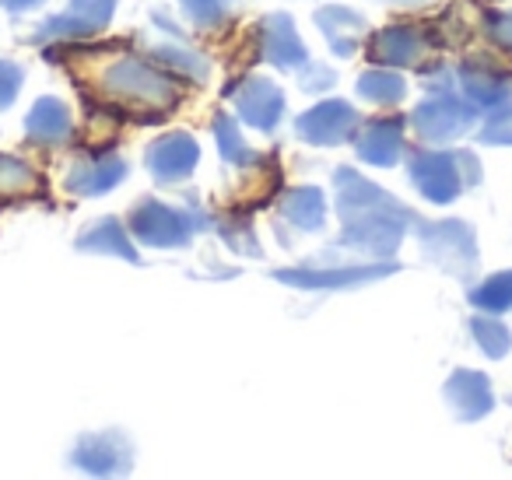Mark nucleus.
I'll return each mask as SVG.
<instances>
[{
  "instance_id": "obj_1",
  "label": "nucleus",
  "mask_w": 512,
  "mask_h": 480,
  "mask_svg": "<svg viewBox=\"0 0 512 480\" xmlns=\"http://www.w3.org/2000/svg\"><path fill=\"white\" fill-rule=\"evenodd\" d=\"M99 88L106 102H120V106L148 109L151 120L172 113L183 99L176 74L158 67L151 57H137V53H123L116 57L106 71L99 74Z\"/></svg>"
},
{
  "instance_id": "obj_2",
  "label": "nucleus",
  "mask_w": 512,
  "mask_h": 480,
  "mask_svg": "<svg viewBox=\"0 0 512 480\" xmlns=\"http://www.w3.org/2000/svg\"><path fill=\"white\" fill-rule=\"evenodd\" d=\"M120 0H71L60 15L39 22V29L29 36V43H81L109 29Z\"/></svg>"
},
{
  "instance_id": "obj_3",
  "label": "nucleus",
  "mask_w": 512,
  "mask_h": 480,
  "mask_svg": "<svg viewBox=\"0 0 512 480\" xmlns=\"http://www.w3.org/2000/svg\"><path fill=\"white\" fill-rule=\"evenodd\" d=\"M228 99H232L239 123L260 130V134H271V130H278V123L285 120V92H281L278 81H271V78L246 74V78L228 88Z\"/></svg>"
},
{
  "instance_id": "obj_4",
  "label": "nucleus",
  "mask_w": 512,
  "mask_h": 480,
  "mask_svg": "<svg viewBox=\"0 0 512 480\" xmlns=\"http://www.w3.org/2000/svg\"><path fill=\"white\" fill-rule=\"evenodd\" d=\"M358 127H362L358 109L344 99H323L295 120L299 141L316 144V148H334V144L351 141L358 134Z\"/></svg>"
},
{
  "instance_id": "obj_5",
  "label": "nucleus",
  "mask_w": 512,
  "mask_h": 480,
  "mask_svg": "<svg viewBox=\"0 0 512 480\" xmlns=\"http://www.w3.org/2000/svg\"><path fill=\"white\" fill-rule=\"evenodd\" d=\"M470 120H474V106L463 102L460 95H453V92H435L432 99L421 102L411 116L421 141H435V144L460 137L463 130L470 127Z\"/></svg>"
},
{
  "instance_id": "obj_6",
  "label": "nucleus",
  "mask_w": 512,
  "mask_h": 480,
  "mask_svg": "<svg viewBox=\"0 0 512 480\" xmlns=\"http://www.w3.org/2000/svg\"><path fill=\"white\" fill-rule=\"evenodd\" d=\"M432 50V32L425 25H414V22H397V25H386L372 36L369 43V57L372 64L379 67H414L425 53Z\"/></svg>"
},
{
  "instance_id": "obj_7",
  "label": "nucleus",
  "mask_w": 512,
  "mask_h": 480,
  "mask_svg": "<svg viewBox=\"0 0 512 480\" xmlns=\"http://www.w3.org/2000/svg\"><path fill=\"white\" fill-rule=\"evenodd\" d=\"M256 50H260V60H267L278 71H299V67L309 64L306 43H302L292 15H285V11L267 15L260 22V29H256Z\"/></svg>"
},
{
  "instance_id": "obj_8",
  "label": "nucleus",
  "mask_w": 512,
  "mask_h": 480,
  "mask_svg": "<svg viewBox=\"0 0 512 480\" xmlns=\"http://www.w3.org/2000/svg\"><path fill=\"white\" fill-rule=\"evenodd\" d=\"M155 29L165 32V39H158V43L148 46V53L144 57H151L158 67H165V71H172L176 78H186V81H207V74H211V64H207V57L197 50L193 43H186V36L179 29H172L169 18H162L155 11Z\"/></svg>"
},
{
  "instance_id": "obj_9",
  "label": "nucleus",
  "mask_w": 512,
  "mask_h": 480,
  "mask_svg": "<svg viewBox=\"0 0 512 480\" xmlns=\"http://www.w3.org/2000/svg\"><path fill=\"white\" fill-rule=\"evenodd\" d=\"M130 228H134V235L144 246L162 249V246H183L200 225L193 218H186L183 211H176V207H165V204H158V200H144L134 211Z\"/></svg>"
},
{
  "instance_id": "obj_10",
  "label": "nucleus",
  "mask_w": 512,
  "mask_h": 480,
  "mask_svg": "<svg viewBox=\"0 0 512 480\" xmlns=\"http://www.w3.org/2000/svg\"><path fill=\"white\" fill-rule=\"evenodd\" d=\"M197 158H200V148L190 134L176 130V134H162L158 141H151L148 155V172L158 179V183L172 186V183H183L193 169H197Z\"/></svg>"
},
{
  "instance_id": "obj_11",
  "label": "nucleus",
  "mask_w": 512,
  "mask_h": 480,
  "mask_svg": "<svg viewBox=\"0 0 512 480\" xmlns=\"http://www.w3.org/2000/svg\"><path fill=\"white\" fill-rule=\"evenodd\" d=\"M123 179H127V162L116 151H92V155H81L67 172V190L81 197H102Z\"/></svg>"
},
{
  "instance_id": "obj_12",
  "label": "nucleus",
  "mask_w": 512,
  "mask_h": 480,
  "mask_svg": "<svg viewBox=\"0 0 512 480\" xmlns=\"http://www.w3.org/2000/svg\"><path fill=\"white\" fill-rule=\"evenodd\" d=\"M313 22H316V29L323 32V39H327L330 53H337L341 60L355 57L365 32H369L365 18L358 15V11L344 8V4H327V8H320L313 15Z\"/></svg>"
},
{
  "instance_id": "obj_13",
  "label": "nucleus",
  "mask_w": 512,
  "mask_h": 480,
  "mask_svg": "<svg viewBox=\"0 0 512 480\" xmlns=\"http://www.w3.org/2000/svg\"><path fill=\"white\" fill-rule=\"evenodd\" d=\"M71 134H74L71 109L60 99H53V95L39 99L29 109V116H25V137L32 144H39V148H60V144L71 141Z\"/></svg>"
},
{
  "instance_id": "obj_14",
  "label": "nucleus",
  "mask_w": 512,
  "mask_h": 480,
  "mask_svg": "<svg viewBox=\"0 0 512 480\" xmlns=\"http://www.w3.org/2000/svg\"><path fill=\"white\" fill-rule=\"evenodd\" d=\"M358 158L369 165H393L404 151V123L400 120H372L358 127Z\"/></svg>"
},
{
  "instance_id": "obj_15",
  "label": "nucleus",
  "mask_w": 512,
  "mask_h": 480,
  "mask_svg": "<svg viewBox=\"0 0 512 480\" xmlns=\"http://www.w3.org/2000/svg\"><path fill=\"white\" fill-rule=\"evenodd\" d=\"M411 176L432 200H449L456 193V165L449 155H414Z\"/></svg>"
},
{
  "instance_id": "obj_16",
  "label": "nucleus",
  "mask_w": 512,
  "mask_h": 480,
  "mask_svg": "<svg viewBox=\"0 0 512 480\" xmlns=\"http://www.w3.org/2000/svg\"><path fill=\"white\" fill-rule=\"evenodd\" d=\"M281 218L292 221L302 232H320L323 218H327V204H323V193L316 186H299L281 200Z\"/></svg>"
},
{
  "instance_id": "obj_17",
  "label": "nucleus",
  "mask_w": 512,
  "mask_h": 480,
  "mask_svg": "<svg viewBox=\"0 0 512 480\" xmlns=\"http://www.w3.org/2000/svg\"><path fill=\"white\" fill-rule=\"evenodd\" d=\"M39 190H43V179H39V172L25 158L0 155V207L11 204V200L32 197Z\"/></svg>"
},
{
  "instance_id": "obj_18",
  "label": "nucleus",
  "mask_w": 512,
  "mask_h": 480,
  "mask_svg": "<svg viewBox=\"0 0 512 480\" xmlns=\"http://www.w3.org/2000/svg\"><path fill=\"white\" fill-rule=\"evenodd\" d=\"M358 99L372 102V106H397L407 95V81L400 78L393 67H376V71H365L355 85Z\"/></svg>"
},
{
  "instance_id": "obj_19",
  "label": "nucleus",
  "mask_w": 512,
  "mask_h": 480,
  "mask_svg": "<svg viewBox=\"0 0 512 480\" xmlns=\"http://www.w3.org/2000/svg\"><path fill=\"white\" fill-rule=\"evenodd\" d=\"M281 281L295 288H344L376 277V270H281Z\"/></svg>"
},
{
  "instance_id": "obj_20",
  "label": "nucleus",
  "mask_w": 512,
  "mask_h": 480,
  "mask_svg": "<svg viewBox=\"0 0 512 480\" xmlns=\"http://www.w3.org/2000/svg\"><path fill=\"white\" fill-rule=\"evenodd\" d=\"M78 249H85V253H113V256H123V260H137L134 246H130V239L123 235V228L116 225V221H99L92 232L81 235Z\"/></svg>"
},
{
  "instance_id": "obj_21",
  "label": "nucleus",
  "mask_w": 512,
  "mask_h": 480,
  "mask_svg": "<svg viewBox=\"0 0 512 480\" xmlns=\"http://www.w3.org/2000/svg\"><path fill=\"white\" fill-rule=\"evenodd\" d=\"M214 141H218V151H221V158H225L228 165H253V158H256L253 148L246 144L239 123H235L228 113L214 116Z\"/></svg>"
},
{
  "instance_id": "obj_22",
  "label": "nucleus",
  "mask_w": 512,
  "mask_h": 480,
  "mask_svg": "<svg viewBox=\"0 0 512 480\" xmlns=\"http://www.w3.org/2000/svg\"><path fill=\"white\" fill-rule=\"evenodd\" d=\"M179 8L193 29H218L228 22L235 0H179Z\"/></svg>"
},
{
  "instance_id": "obj_23",
  "label": "nucleus",
  "mask_w": 512,
  "mask_h": 480,
  "mask_svg": "<svg viewBox=\"0 0 512 480\" xmlns=\"http://www.w3.org/2000/svg\"><path fill=\"white\" fill-rule=\"evenodd\" d=\"M25 85V71L15 60H0V113L15 106V99L22 95Z\"/></svg>"
},
{
  "instance_id": "obj_24",
  "label": "nucleus",
  "mask_w": 512,
  "mask_h": 480,
  "mask_svg": "<svg viewBox=\"0 0 512 480\" xmlns=\"http://www.w3.org/2000/svg\"><path fill=\"white\" fill-rule=\"evenodd\" d=\"M299 85H302V92L320 95V92H327V88L337 85V74L330 71L327 64H316V60H309L306 67H299Z\"/></svg>"
},
{
  "instance_id": "obj_25",
  "label": "nucleus",
  "mask_w": 512,
  "mask_h": 480,
  "mask_svg": "<svg viewBox=\"0 0 512 480\" xmlns=\"http://www.w3.org/2000/svg\"><path fill=\"white\" fill-rule=\"evenodd\" d=\"M46 0H0V8L8 11V15H32V11L43 8Z\"/></svg>"
},
{
  "instance_id": "obj_26",
  "label": "nucleus",
  "mask_w": 512,
  "mask_h": 480,
  "mask_svg": "<svg viewBox=\"0 0 512 480\" xmlns=\"http://www.w3.org/2000/svg\"><path fill=\"white\" fill-rule=\"evenodd\" d=\"M495 36H498V43H505V46H512V15H502V18H495Z\"/></svg>"
},
{
  "instance_id": "obj_27",
  "label": "nucleus",
  "mask_w": 512,
  "mask_h": 480,
  "mask_svg": "<svg viewBox=\"0 0 512 480\" xmlns=\"http://www.w3.org/2000/svg\"><path fill=\"white\" fill-rule=\"evenodd\" d=\"M386 4H418V0H386Z\"/></svg>"
}]
</instances>
